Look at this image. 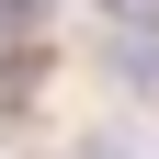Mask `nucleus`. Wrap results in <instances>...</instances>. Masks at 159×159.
<instances>
[{"mask_svg": "<svg viewBox=\"0 0 159 159\" xmlns=\"http://www.w3.org/2000/svg\"><path fill=\"white\" fill-rule=\"evenodd\" d=\"M114 80L125 91H159V34H114Z\"/></svg>", "mask_w": 159, "mask_h": 159, "instance_id": "obj_1", "label": "nucleus"}]
</instances>
